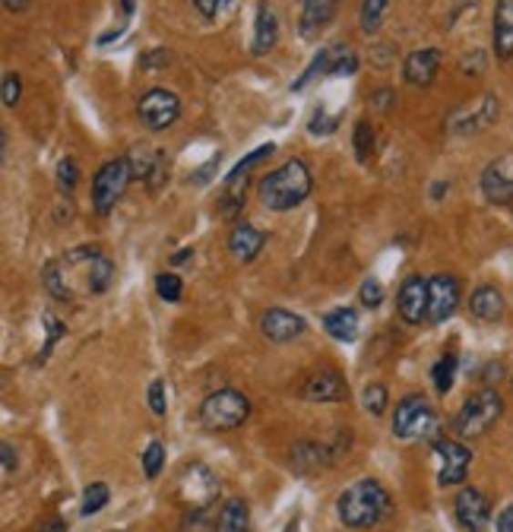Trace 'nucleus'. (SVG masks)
<instances>
[{"mask_svg":"<svg viewBox=\"0 0 513 532\" xmlns=\"http://www.w3.org/2000/svg\"><path fill=\"white\" fill-rule=\"evenodd\" d=\"M495 55L501 61L513 57V0L495 4Z\"/></svg>","mask_w":513,"mask_h":532,"instance_id":"5701e85b","label":"nucleus"},{"mask_svg":"<svg viewBox=\"0 0 513 532\" xmlns=\"http://www.w3.org/2000/svg\"><path fill=\"white\" fill-rule=\"evenodd\" d=\"M0 460H4L6 476H13V472H16V454H13V444H0Z\"/></svg>","mask_w":513,"mask_h":532,"instance_id":"49530a36","label":"nucleus"},{"mask_svg":"<svg viewBox=\"0 0 513 532\" xmlns=\"http://www.w3.org/2000/svg\"><path fill=\"white\" fill-rule=\"evenodd\" d=\"M393 102H396V89H381L374 98H371V108L381 111V115H386V111L393 108Z\"/></svg>","mask_w":513,"mask_h":532,"instance_id":"a18cd8bd","label":"nucleus"},{"mask_svg":"<svg viewBox=\"0 0 513 532\" xmlns=\"http://www.w3.org/2000/svg\"><path fill=\"white\" fill-rule=\"evenodd\" d=\"M216 165H219V156H212L210 162H206L203 169H200L197 175L190 178V181H193V184H206V181H210V175H212V171H216Z\"/></svg>","mask_w":513,"mask_h":532,"instance_id":"de8ad7c7","label":"nucleus"},{"mask_svg":"<svg viewBox=\"0 0 513 532\" xmlns=\"http://www.w3.org/2000/svg\"><path fill=\"white\" fill-rule=\"evenodd\" d=\"M330 57H333V55H330V51H326V48H321V51H317V55H314V61H311V66H308V70H304L302 77H298L295 83H292V92H302L304 86H308L311 79L317 77V73H330Z\"/></svg>","mask_w":513,"mask_h":532,"instance_id":"2f4dec72","label":"nucleus"},{"mask_svg":"<svg viewBox=\"0 0 513 532\" xmlns=\"http://www.w3.org/2000/svg\"><path fill=\"white\" fill-rule=\"evenodd\" d=\"M169 61H171L169 51H149V55L139 57V66H143V70H162Z\"/></svg>","mask_w":513,"mask_h":532,"instance_id":"37998d69","label":"nucleus"},{"mask_svg":"<svg viewBox=\"0 0 513 532\" xmlns=\"http://www.w3.org/2000/svg\"><path fill=\"white\" fill-rule=\"evenodd\" d=\"M323 330L330 332L336 343H355L358 339V314L352 308H336L323 317Z\"/></svg>","mask_w":513,"mask_h":532,"instance_id":"393cba45","label":"nucleus"},{"mask_svg":"<svg viewBox=\"0 0 513 532\" xmlns=\"http://www.w3.org/2000/svg\"><path fill=\"white\" fill-rule=\"evenodd\" d=\"M302 396L308 403H345L349 399V384L336 368H317L304 377Z\"/></svg>","mask_w":513,"mask_h":532,"instance_id":"f8f14e48","label":"nucleus"},{"mask_svg":"<svg viewBox=\"0 0 513 532\" xmlns=\"http://www.w3.org/2000/svg\"><path fill=\"white\" fill-rule=\"evenodd\" d=\"M36 532H67V523L64 520H48L42 529H36Z\"/></svg>","mask_w":513,"mask_h":532,"instance_id":"3c124183","label":"nucleus"},{"mask_svg":"<svg viewBox=\"0 0 513 532\" xmlns=\"http://www.w3.org/2000/svg\"><path fill=\"white\" fill-rule=\"evenodd\" d=\"M498 532H513V504L504 507L501 517H498Z\"/></svg>","mask_w":513,"mask_h":532,"instance_id":"09e8293b","label":"nucleus"},{"mask_svg":"<svg viewBox=\"0 0 513 532\" xmlns=\"http://www.w3.org/2000/svg\"><path fill=\"white\" fill-rule=\"evenodd\" d=\"M77 181H79L77 162H73V159H61V162H57V188H61L64 194H70V190L77 188Z\"/></svg>","mask_w":513,"mask_h":532,"instance_id":"c9c22d12","label":"nucleus"},{"mask_svg":"<svg viewBox=\"0 0 513 532\" xmlns=\"http://www.w3.org/2000/svg\"><path fill=\"white\" fill-rule=\"evenodd\" d=\"M444 188H447V184H435V194H431V197L441 200V197H444Z\"/></svg>","mask_w":513,"mask_h":532,"instance_id":"864d4df0","label":"nucleus"},{"mask_svg":"<svg viewBox=\"0 0 513 532\" xmlns=\"http://www.w3.org/2000/svg\"><path fill=\"white\" fill-rule=\"evenodd\" d=\"M137 115H139V124H143L146 130H156V133L169 130L171 124L181 118V98H178L171 89L156 86V89H149L143 98H139Z\"/></svg>","mask_w":513,"mask_h":532,"instance_id":"1a4fd4ad","label":"nucleus"},{"mask_svg":"<svg viewBox=\"0 0 513 532\" xmlns=\"http://www.w3.org/2000/svg\"><path fill=\"white\" fill-rule=\"evenodd\" d=\"M435 454L441 456V472H437V482L444 488L450 485H459L469 472V463H472V454L466 444H457V441H447V437H437L435 441Z\"/></svg>","mask_w":513,"mask_h":532,"instance_id":"ddd939ff","label":"nucleus"},{"mask_svg":"<svg viewBox=\"0 0 513 532\" xmlns=\"http://www.w3.org/2000/svg\"><path fill=\"white\" fill-rule=\"evenodd\" d=\"M352 143H355V159L358 162H371V156H374V128H371V121H358L355 124V133H352Z\"/></svg>","mask_w":513,"mask_h":532,"instance_id":"bb28decb","label":"nucleus"},{"mask_svg":"<svg viewBox=\"0 0 513 532\" xmlns=\"http://www.w3.org/2000/svg\"><path fill=\"white\" fill-rule=\"evenodd\" d=\"M437 428V415L422 394H412L396 403V415H393V435L399 441H418L428 437Z\"/></svg>","mask_w":513,"mask_h":532,"instance_id":"0eeeda50","label":"nucleus"},{"mask_svg":"<svg viewBox=\"0 0 513 532\" xmlns=\"http://www.w3.org/2000/svg\"><path fill=\"white\" fill-rule=\"evenodd\" d=\"M459 308V279L450 272H437L428 279V321L444 323Z\"/></svg>","mask_w":513,"mask_h":532,"instance_id":"9b49d317","label":"nucleus"},{"mask_svg":"<svg viewBox=\"0 0 513 532\" xmlns=\"http://www.w3.org/2000/svg\"><path fill=\"white\" fill-rule=\"evenodd\" d=\"M111 279H115V263L96 244L67 251V254L45 263L42 270V285L55 302L105 295Z\"/></svg>","mask_w":513,"mask_h":532,"instance_id":"f257e3e1","label":"nucleus"},{"mask_svg":"<svg viewBox=\"0 0 513 532\" xmlns=\"http://www.w3.org/2000/svg\"><path fill=\"white\" fill-rule=\"evenodd\" d=\"M431 377H435V390H437V394H450L453 381H457V355L437 358V364H435V371H431Z\"/></svg>","mask_w":513,"mask_h":532,"instance_id":"c85d7f7f","label":"nucleus"},{"mask_svg":"<svg viewBox=\"0 0 513 532\" xmlns=\"http://www.w3.org/2000/svg\"><path fill=\"white\" fill-rule=\"evenodd\" d=\"M437 70H441V51L437 48H418L403 61L405 83L418 86V89H428V86L435 83Z\"/></svg>","mask_w":513,"mask_h":532,"instance_id":"a211bd4d","label":"nucleus"},{"mask_svg":"<svg viewBox=\"0 0 513 532\" xmlns=\"http://www.w3.org/2000/svg\"><path fill=\"white\" fill-rule=\"evenodd\" d=\"M219 497V478L206 463H190L178 476V501L188 510H203Z\"/></svg>","mask_w":513,"mask_h":532,"instance_id":"6e6552de","label":"nucleus"},{"mask_svg":"<svg viewBox=\"0 0 513 532\" xmlns=\"http://www.w3.org/2000/svg\"><path fill=\"white\" fill-rule=\"evenodd\" d=\"M308 130L314 133V137H326V133L336 130V118H330L323 108H317L314 118H311V124H308Z\"/></svg>","mask_w":513,"mask_h":532,"instance_id":"ea45409f","label":"nucleus"},{"mask_svg":"<svg viewBox=\"0 0 513 532\" xmlns=\"http://www.w3.org/2000/svg\"><path fill=\"white\" fill-rule=\"evenodd\" d=\"M193 4H197V10L203 13L206 19H216L219 13H222L225 6L231 4V0H193Z\"/></svg>","mask_w":513,"mask_h":532,"instance_id":"c03bdc74","label":"nucleus"},{"mask_svg":"<svg viewBox=\"0 0 513 532\" xmlns=\"http://www.w3.org/2000/svg\"><path fill=\"white\" fill-rule=\"evenodd\" d=\"M453 514H457L459 527L466 532H485L491 523V507L488 497L482 495L478 488H463L453 501Z\"/></svg>","mask_w":513,"mask_h":532,"instance_id":"4468645a","label":"nucleus"},{"mask_svg":"<svg viewBox=\"0 0 513 532\" xmlns=\"http://www.w3.org/2000/svg\"><path fill=\"white\" fill-rule=\"evenodd\" d=\"M266 235L260 229H254L251 222H235L229 231V254L235 257L238 263H251L254 257L263 251Z\"/></svg>","mask_w":513,"mask_h":532,"instance_id":"6ab92c4d","label":"nucleus"},{"mask_svg":"<svg viewBox=\"0 0 513 532\" xmlns=\"http://www.w3.org/2000/svg\"><path fill=\"white\" fill-rule=\"evenodd\" d=\"M399 317L405 323H422L428 321V279L425 276H409L403 285H399V298H396Z\"/></svg>","mask_w":513,"mask_h":532,"instance_id":"dca6fc26","label":"nucleus"},{"mask_svg":"<svg viewBox=\"0 0 513 532\" xmlns=\"http://www.w3.org/2000/svg\"><path fill=\"white\" fill-rule=\"evenodd\" d=\"M386 6H390V0H364L362 4V32L374 36V32L381 29Z\"/></svg>","mask_w":513,"mask_h":532,"instance_id":"c756f323","label":"nucleus"},{"mask_svg":"<svg viewBox=\"0 0 513 532\" xmlns=\"http://www.w3.org/2000/svg\"><path fill=\"white\" fill-rule=\"evenodd\" d=\"M498 111H501L498 98L491 96V92H485L478 102H472V105H466V108L453 111L450 121H447V130L457 133V137H472V133L491 128V124L498 121Z\"/></svg>","mask_w":513,"mask_h":532,"instance_id":"9d476101","label":"nucleus"},{"mask_svg":"<svg viewBox=\"0 0 513 532\" xmlns=\"http://www.w3.org/2000/svg\"><path fill=\"white\" fill-rule=\"evenodd\" d=\"M108 497H111V488L105 482L89 485V488L83 491V504H79V514H83V517L98 514V510H102L105 504H108Z\"/></svg>","mask_w":513,"mask_h":532,"instance_id":"cd10ccee","label":"nucleus"},{"mask_svg":"<svg viewBox=\"0 0 513 532\" xmlns=\"http://www.w3.org/2000/svg\"><path fill=\"white\" fill-rule=\"evenodd\" d=\"M272 152H276V146H272V143H263V146H257V149L251 152V156H244L241 162H238L235 169L229 171V175H235V178H248V175H251V169H254L257 162H263V159H270Z\"/></svg>","mask_w":513,"mask_h":532,"instance_id":"473e14b6","label":"nucleus"},{"mask_svg":"<svg viewBox=\"0 0 513 532\" xmlns=\"http://www.w3.org/2000/svg\"><path fill=\"white\" fill-rule=\"evenodd\" d=\"M156 292H159V298L162 302H181V292H184V282H181V276L178 272H159L156 276Z\"/></svg>","mask_w":513,"mask_h":532,"instance_id":"7c9ffc66","label":"nucleus"},{"mask_svg":"<svg viewBox=\"0 0 513 532\" xmlns=\"http://www.w3.org/2000/svg\"><path fill=\"white\" fill-rule=\"evenodd\" d=\"M19 96H23V79L16 73H6L4 77V105L6 108H16Z\"/></svg>","mask_w":513,"mask_h":532,"instance_id":"58836bf2","label":"nucleus"},{"mask_svg":"<svg viewBox=\"0 0 513 532\" xmlns=\"http://www.w3.org/2000/svg\"><path fill=\"white\" fill-rule=\"evenodd\" d=\"M162 469H165V447L159 441H152L149 447L143 450V472H146V478H159Z\"/></svg>","mask_w":513,"mask_h":532,"instance_id":"72a5a7b5","label":"nucleus"},{"mask_svg":"<svg viewBox=\"0 0 513 532\" xmlns=\"http://www.w3.org/2000/svg\"><path fill=\"white\" fill-rule=\"evenodd\" d=\"M358 298H362L364 308H381V302H384V285L377 282V279H364L362 292H358Z\"/></svg>","mask_w":513,"mask_h":532,"instance_id":"e433bc0d","label":"nucleus"},{"mask_svg":"<svg viewBox=\"0 0 513 532\" xmlns=\"http://www.w3.org/2000/svg\"><path fill=\"white\" fill-rule=\"evenodd\" d=\"M311 188H314V181H311L308 165H304L302 159H289V162L279 165L276 171H270V175L260 181L257 190H260V203H263L266 210L289 212L311 197Z\"/></svg>","mask_w":513,"mask_h":532,"instance_id":"f03ea898","label":"nucleus"},{"mask_svg":"<svg viewBox=\"0 0 513 532\" xmlns=\"http://www.w3.org/2000/svg\"><path fill=\"white\" fill-rule=\"evenodd\" d=\"M212 532H248V504L241 497H229L219 510Z\"/></svg>","mask_w":513,"mask_h":532,"instance_id":"a878e982","label":"nucleus"},{"mask_svg":"<svg viewBox=\"0 0 513 532\" xmlns=\"http://www.w3.org/2000/svg\"><path fill=\"white\" fill-rule=\"evenodd\" d=\"M4 6L10 13H26L32 6V0H4Z\"/></svg>","mask_w":513,"mask_h":532,"instance_id":"8fccbe9b","label":"nucleus"},{"mask_svg":"<svg viewBox=\"0 0 513 532\" xmlns=\"http://www.w3.org/2000/svg\"><path fill=\"white\" fill-rule=\"evenodd\" d=\"M501 412H504V399L498 396V390L485 387L463 403V409L453 418V431H457L459 437H466V441H476V437L488 435V431L495 428Z\"/></svg>","mask_w":513,"mask_h":532,"instance_id":"20e7f679","label":"nucleus"},{"mask_svg":"<svg viewBox=\"0 0 513 532\" xmlns=\"http://www.w3.org/2000/svg\"><path fill=\"white\" fill-rule=\"evenodd\" d=\"M248 415H251L248 396L231 387L216 390V394H210L203 399V405H200V422L210 431H235L248 422Z\"/></svg>","mask_w":513,"mask_h":532,"instance_id":"39448f33","label":"nucleus"},{"mask_svg":"<svg viewBox=\"0 0 513 532\" xmlns=\"http://www.w3.org/2000/svg\"><path fill=\"white\" fill-rule=\"evenodd\" d=\"M130 181H133L130 159L128 156L108 159V162L96 171V178H92V210H96L98 216H108V212L118 206V200L124 197V190H128Z\"/></svg>","mask_w":513,"mask_h":532,"instance_id":"423d86ee","label":"nucleus"},{"mask_svg":"<svg viewBox=\"0 0 513 532\" xmlns=\"http://www.w3.org/2000/svg\"><path fill=\"white\" fill-rule=\"evenodd\" d=\"M149 409L156 412L159 418L169 412V403H165V384L162 381H152L149 384Z\"/></svg>","mask_w":513,"mask_h":532,"instance_id":"a19ab883","label":"nucleus"},{"mask_svg":"<svg viewBox=\"0 0 513 532\" xmlns=\"http://www.w3.org/2000/svg\"><path fill=\"white\" fill-rule=\"evenodd\" d=\"M130 175L133 181H146L152 190H159L165 184V171H169V159L162 149H149V146H139L130 152Z\"/></svg>","mask_w":513,"mask_h":532,"instance_id":"f3484780","label":"nucleus"},{"mask_svg":"<svg viewBox=\"0 0 513 532\" xmlns=\"http://www.w3.org/2000/svg\"><path fill=\"white\" fill-rule=\"evenodd\" d=\"M355 70H358V57L352 55V51L339 55L336 61L330 57V73H333V77H343V73H355Z\"/></svg>","mask_w":513,"mask_h":532,"instance_id":"79ce46f5","label":"nucleus"},{"mask_svg":"<svg viewBox=\"0 0 513 532\" xmlns=\"http://www.w3.org/2000/svg\"><path fill=\"white\" fill-rule=\"evenodd\" d=\"M336 6L339 0H304L302 6V36L304 38H317L326 26L333 23V16H336Z\"/></svg>","mask_w":513,"mask_h":532,"instance_id":"412c9836","label":"nucleus"},{"mask_svg":"<svg viewBox=\"0 0 513 532\" xmlns=\"http://www.w3.org/2000/svg\"><path fill=\"white\" fill-rule=\"evenodd\" d=\"M260 330H263V336L270 339V343L285 345V343H295V339L308 330V323H304V317L295 314V311L270 308L260 317Z\"/></svg>","mask_w":513,"mask_h":532,"instance_id":"2eb2a0df","label":"nucleus"},{"mask_svg":"<svg viewBox=\"0 0 513 532\" xmlns=\"http://www.w3.org/2000/svg\"><path fill=\"white\" fill-rule=\"evenodd\" d=\"M362 403H364V409H368L371 415H384L386 412V387H381V384H368V387H364Z\"/></svg>","mask_w":513,"mask_h":532,"instance_id":"f704fd0d","label":"nucleus"},{"mask_svg":"<svg viewBox=\"0 0 513 532\" xmlns=\"http://www.w3.org/2000/svg\"><path fill=\"white\" fill-rule=\"evenodd\" d=\"M482 194H485L488 203H495V206L513 203V175L508 171V165L491 162L488 169L482 171Z\"/></svg>","mask_w":513,"mask_h":532,"instance_id":"aec40b11","label":"nucleus"},{"mask_svg":"<svg viewBox=\"0 0 513 532\" xmlns=\"http://www.w3.org/2000/svg\"><path fill=\"white\" fill-rule=\"evenodd\" d=\"M339 523L349 529H368L381 523L384 514H390V495L381 482L374 478H362V482L349 485L336 501Z\"/></svg>","mask_w":513,"mask_h":532,"instance_id":"7ed1b4c3","label":"nucleus"},{"mask_svg":"<svg viewBox=\"0 0 513 532\" xmlns=\"http://www.w3.org/2000/svg\"><path fill=\"white\" fill-rule=\"evenodd\" d=\"M279 42V19L276 13L270 10L266 4L257 6V23H254V45H251V51H254L257 57L270 55L272 48H276Z\"/></svg>","mask_w":513,"mask_h":532,"instance_id":"4be33fe9","label":"nucleus"},{"mask_svg":"<svg viewBox=\"0 0 513 532\" xmlns=\"http://www.w3.org/2000/svg\"><path fill=\"white\" fill-rule=\"evenodd\" d=\"M190 257H193V251H190V248H188V251H178V254L171 257V266H181L184 261H190Z\"/></svg>","mask_w":513,"mask_h":532,"instance_id":"603ef678","label":"nucleus"},{"mask_svg":"<svg viewBox=\"0 0 513 532\" xmlns=\"http://www.w3.org/2000/svg\"><path fill=\"white\" fill-rule=\"evenodd\" d=\"M469 311H472V317H478V321H485V323L501 321L504 295L495 289V285H478V289L472 292V298H469Z\"/></svg>","mask_w":513,"mask_h":532,"instance_id":"b1692460","label":"nucleus"},{"mask_svg":"<svg viewBox=\"0 0 513 532\" xmlns=\"http://www.w3.org/2000/svg\"><path fill=\"white\" fill-rule=\"evenodd\" d=\"M210 527H216V523H210V514L203 510H188V517L181 520V532H210Z\"/></svg>","mask_w":513,"mask_h":532,"instance_id":"4c0bfd02","label":"nucleus"}]
</instances>
